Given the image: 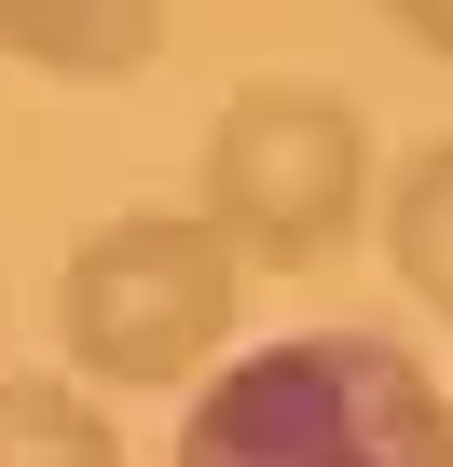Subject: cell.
<instances>
[{
	"label": "cell",
	"mask_w": 453,
	"mask_h": 467,
	"mask_svg": "<svg viewBox=\"0 0 453 467\" xmlns=\"http://www.w3.org/2000/svg\"><path fill=\"white\" fill-rule=\"evenodd\" d=\"M248 330V248L206 206H110L56 262V371L97 399H165L206 385Z\"/></svg>",
	"instance_id": "cell-2"
},
{
	"label": "cell",
	"mask_w": 453,
	"mask_h": 467,
	"mask_svg": "<svg viewBox=\"0 0 453 467\" xmlns=\"http://www.w3.org/2000/svg\"><path fill=\"white\" fill-rule=\"evenodd\" d=\"M192 206L248 248V275H316L344 262L357 234L385 220V151H371V110L344 83H234L206 124V165H192Z\"/></svg>",
	"instance_id": "cell-3"
},
{
	"label": "cell",
	"mask_w": 453,
	"mask_h": 467,
	"mask_svg": "<svg viewBox=\"0 0 453 467\" xmlns=\"http://www.w3.org/2000/svg\"><path fill=\"white\" fill-rule=\"evenodd\" d=\"M371 15H385V28H412V42L453 69V0H371Z\"/></svg>",
	"instance_id": "cell-7"
},
{
	"label": "cell",
	"mask_w": 453,
	"mask_h": 467,
	"mask_svg": "<svg viewBox=\"0 0 453 467\" xmlns=\"http://www.w3.org/2000/svg\"><path fill=\"white\" fill-rule=\"evenodd\" d=\"M165 467H453V399L385 330H275L192 385Z\"/></svg>",
	"instance_id": "cell-1"
},
{
	"label": "cell",
	"mask_w": 453,
	"mask_h": 467,
	"mask_svg": "<svg viewBox=\"0 0 453 467\" xmlns=\"http://www.w3.org/2000/svg\"><path fill=\"white\" fill-rule=\"evenodd\" d=\"M385 275L453 330V138H412L385 165Z\"/></svg>",
	"instance_id": "cell-5"
},
{
	"label": "cell",
	"mask_w": 453,
	"mask_h": 467,
	"mask_svg": "<svg viewBox=\"0 0 453 467\" xmlns=\"http://www.w3.org/2000/svg\"><path fill=\"white\" fill-rule=\"evenodd\" d=\"M0 467H124V426L83 371H0Z\"/></svg>",
	"instance_id": "cell-6"
},
{
	"label": "cell",
	"mask_w": 453,
	"mask_h": 467,
	"mask_svg": "<svg viewBox=\"0 0 453 467\" xmlns=\"http://www.w3.org/2000/svg\"><path fill=\"white\" fill-rule=\"evenodd\" d=\"M165 56V0H0V69L42 83H138Z\"/></svg>",
	"instance_id": "cell-4"
}]
</instances>
